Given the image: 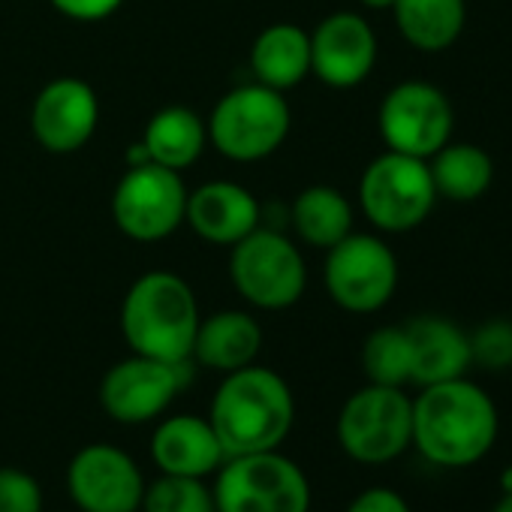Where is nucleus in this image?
Listing matches in <instances>:
<instances>
[{"label": "nucleus", "instance_id": "1", "mask_svg": "<svg viewBox=\"0 0 512 512\" xmlns=\"http://www.w3.org/2000/svg\"><path fill=\"white\" fill-rule=\"evenodd\" d=\"M500 419L491 395L467 377L422 386L413 398V446L437 467L479 464L497 443Z\"/></svg>", "mask_w": 512, "mask_h": 512}, {"label": "nucleus", "instance_id": "2", "mask_svg": "<svg viewBox=\"0 0 512 512\" xmlns=\"http://www.w3.org/2000/svg\"><path fill=\"white\" fill-rule=\"evenodd\" d=\"M208 422L226 458L269 452L290 437L296 422V398L278 371L247 365L223 377L211 398Z\"/></svg>", "mask_w": 512, "mask_h": 512}, {"label": "nucleus", "instance_id": "3", "mask_svg": "<svg viewBox=\"0 0 512 512\" xmlns=\"http://www.w3.org/2000/svg\"><path fill=\"white\" fill-rule=\"evenodd\" d=\"M199 320L190 284L172 272L142 275L121 305V332L130 350L172 365L190 362Z\"/></svg>", "mask_w": 512, "mask_h": 512}, {"label": "nucleus", "instance_id": "4", "mask_svg": "<svg viewBox=\"0 0 512 512\" xmlns=\"http://www.w3.org/2000/svg\"><path fill=\"white\" fill-rule=\"evenodd\" d=\"M214 473L217 512H311L305 470L278 449L229 455Z\"/></svg>", "mask_w": 512, "mask_h": 512}, {"label": "nucleus", "instance_id": "5", "mask_svg": "<svg viewBox=\"0 0 512 512\" xmlns=\"http://www.w3.org/2000/svg\"><path fill=\"white\" fill-rule=\"evenodd\" d=\"M214 148L238 163H253L275 154L290 136L293 115L281 91L260 82L229 91L208 118Z\"/></svg>", "mask_w": 512, "mask_h": 512}, {"label": "nucleus", "instance_id": "6", "mask_svg": "<svg viewBox=\"0 0 512 512\" xmlns=\"http://www.w3.org/2000/svg\"><path fill=\"white\" fill-rule=\"evenodd\" d=\"M338 443L359 464H389L413 446V398L398 386L368 383L338 413Z\"/></svg>", "mask_w": 512, "mask_h": 512}, {"label": "nucleus", "instance_id": "7", "mask_svg": "<svg viewBox=\"0 0 512 512\" xmlns=\"http://www.w3.org/2000/svg\"><path fill=\"white\" fill-rule=\"evenodd\" d=\"M229 278L244 302L263 311L296 305L308 287V269L299 247L287 235L260 226L232 244Z\"/></svg>", "mask_w": 512, "mask_h": 512}, {"label": "nucleus", "instance_id": "8", "mask_svg": "<svg viewBox=\"0 0 512 512\" xmlns=\"http://www.w3.org/2000/svg\"><path fill=\"white\" fill-rule=\"evenodd\" d=\"M365 217L383 232H410L428 220L437 202L428 160L386 151L368 163L359 181Z\"/></svg>", "mask_w": 512, "mask_h": 512}, {"label": "nucleus", "instance_id": "9", "mask_svg": "<svg viewBox=\"0 0 512 512\" xmlns=\"http://www.w3.org/2000/svg\"><path fill=\"white\" fill-rule=\"evenodd\" d=\"M398 287V260L377 235L350 232L326 256V290L350 314L380 311Z\"/></svg>", "mask_w": 512, "mask_h": 512}, {"label": "nucleus", "instance_id": "10", "mask_svg": "<svg viewBox=\"0 0 512 512\" xmlns=\"http://www.w3.org/2000/svg\"><path fill=\"white\" fill-rule=\"evenodd\" d=\"M187 214V187L175 169L157 163L127 166L112 193L115 226L133 241L169 238Z\"/></svg>", "mask_w": 512, "mask_h": 512}, {"label": "nucleus", "instance_id": "11", "mask_svg": "<svg viewBox=\"0 0 512 512\" xmlns=\"http://www.w3.org/2000/svg\"><path fill=\"white\" fill-rule=\"evenodd\" d=\"M455 112L449 97L428 82L395 85L377 112V127L389 151L419 160L434 157L452 139Z\"/></svg>", "mask_w": 512, "mask_h": 512}, {"label": "nucleus", "instance_id": "12", "mask_svg": "<svg viewBox=\"0 0 512 512\" xmlns=\"http://www.w3.org/2000/svg\"><path fill=\"white\" fill-rule=\"evenodd\" d=\"M142 467L115 443H88L67 464V494L82 512H139Z\"/></svg>", "mask_w": 512, "mask_h": 512}, {"label": "nucleus", "instance_id": "13", "mask_svg": "<svg viewBox=\"0 0 512 512\" xmlns=\"http://www.w3.org/2000/svg\"><path fill=\"white\" fill-rule=\"evenodd\" d=\"M184 365L160 362L133 353L112 365L100 383L103 410L121 425H142L157 419L181 392Z\"/></svg>", "mask_w": 512, "mask_h": 512}, {"label": "nucleus", "instance_id": "14", "mask_svg": "<svg viewBox=\"0 0 512 512\" xmlns=\"http://www.w3.org/2000/svg\"><path fill=\"white\" fill-rule=\"evenodd\" d=\"M100 103L88 82L64 76L49 82L31 109V127L37 142L52 154H73L85 148L97 130Z\"/></svg>", "mask_w": 512, "mask_h": 512}, {"label": "nucleus", "instance_id": "15", "mask_svg": "<svg viewBox=\"0 0 512 512\" xmlns=\"http://www.w3.org/2000/svg\"><path fill=\"white\" fill-rule=\"evenodd\" d=\"M377 64V37L356 13H335L311 34V73L329 88L362 85Z\"/></svg>", "mask_w": 512, "mask_h": 512}, {"label": "nucleus", "instance_id": "16", "mask_svg": "<svg viewBox=\"0 0 512 512\" xmlns=\"http://www.w3.org/2000/svg\"><path fill=\"white\" fill-rule=\"evenodd\" d=\"M184 223L208 244H235L260 226V202L241 184L208 181L187 193Z\"/></svg>", "mask_w": 512, "mask_h": 512}, {"label": "nucleus", "instance_id": "17", "mask_svg": "<svg viewBox=\"0 0 512 512\" xmlns=\"http://www.w3.org/2000/svg\"><path fill=\"white\" fill-rule=\"evenodd\" d=\"M404 332L410 341V383L419 389L458 380L473 365L470 335L446 317H416Z\"/></svg>", "mask_w": 512, "mask_h": 512}, {"label": "nucleus", "instance_id": "18", "mask_svg": "<svg viewBox=\"0 0 512 512\" xmlns=\"http://www.w3.org/2000/svg\"><path fill=\"white\" fill-rule=\"evenodd\" d=\"M151 458L160 473L199 476L205 479L223 464V446L208 422V416L178 413L163 419L151 434Z\"/></svg>", "mask_w": 512, "mask_h": 512}, {"label": "nucleus", "instance_id": "19", "mask_svg": "<svg viewBox=\"0 0 512 512\" xmlns=\"http://www.w3.org/2000/svg\"><path fill=\"white\" fill-rule=\"evenodd\" d=\"M263 347V329L244 311H217L205 320H199L193 353L202 368L232 374L238 368L253 365Z\"/></svg>", "mask_w": 512, "mask_h": 512}, {"label": "nucleus", "instance_id": "20", "mask_svg": "<svg viewBox=\"0 0 512 512\" xmlns=\"http://www.w3.org/2000/svg\"><path fill=\"white\" fill-rule=\"evenodd\" d=\"M250 70L256 82L281 94L302 85L311 76V34L287 22L266 28L250 49Z\"/></svg>", "mask_w": 512, "mask_h": 512}, {"label": "nucleus", "instance_id": "21", "mask_svg": "<svg viewBox=\"0 0 512 512\" xmlns=\"http://www.w3.org/2000/svg\"><path fill=\"white\" fill-rule=\"evenodd\" d=\"M205 142H208L205 121L193 109H184V106L160 109L148 121L145 136H142L148 160L157 163V166L175 169V172L193 166L202 157Z\"/></svg>", "mask_w": 512, "mask_h": 512}, {"label": "nucleus", "instance_id": "22", "mask_svg": "<svg viewBox=\"0 0 512 512\" xmlns=\"http://www.w3.org/2000/svg\"><path fill=\"white\" fill-rule=\"evenodd\" d=\"M428 169L437 199L449 202H473L485 196L494 181L491 154L470 142H446L434 157H428Z\"/></svg>", "mask_w": 512, "mask_h": 512}, {"label": "nucleus", "instance_id": "23", "mask_svg": "<svg viewBox=\"0 0 512 512\" xmlns=\"http://www.w3.org/2000/svg\"><path fill=\"white\" fill-rule=\"evenodd\" d=\"M392 16L413 49L443 52L461 37L467 7L464 0H395Z\"/></svg>", "mask_w": 512, "mask_h": 512}, {"label": "nucleus", "instance_id": "24", "mask_svg": "<svg viewBox=\"0 0 512 512\" xmlns=\"http://www.w3.org/2000/svg\"><path fill=\"white\" fill-rule=\"evenodd\" d=\"M293 226L302 241H308L311 247L329 250L353 232V208L341 190L314 184L296 196Z\"/></svg>", "mask_w": 512, "mask_h": 512}, {"label": "nucleus", "instance_id": "25", "mask_svg": "<svg viewBox=\"0 0 512 512\" xmlns=\"http://www.w3.org/2000/svg\"><path fill=\"white\" fill-rule=\"evenodd\" d=\"M362 371L377 386L404 389L410 383V341L404 326H383L365 338Z\"/></svg>", "mask_w": 512, "mask_h": 512}, {"label": "nucleus", "instance_id": "26", "mask_svg": "<svg viewBox=\"0 0 512 512\" xmlns=\"http://www.w3.org/2000/svg\"><path fill=\"white\" fill-rule=\"evenodd\" d=\"M139 512H217L214 491L199 476L160 473L145 485Z\"/></svg>", "mask_w": 512, "mask_h": 512}, {"label": "nucleus", "instance_id": "27", "mask_svg": "<svg viewBox=\"0 0 512 512\" xmlns=\"http://www.w3.org/2000/svg\"><path fill=\"white\" fill-rule=\"evenodd\" d=\"M470 353L473 362L482 368H509L512 365V323L506 320H491L485 326H479L470 335Z\"/></svg>", "mask_w": 512, "mask_h": 512}, {"label": "nucleus", "instance_id": "28", "mask_svg": "<svg viewBox=\"0 0 512 512\" xmlns=\"http://www.w3.org/2000/svg\"><path fill=\"white\" fill-rule=\"evenodd\" d=\"M0 512H43V488L22 467H0Z\"/></svg>", "mask_w": 512, "mask_h": 512}, {"label": "nucleus", "instance_id": "29", "mask_svg": "<svg viewBox=\"0 0 512 512\" xmlns=\"http://www.w3.org/2000/svg\"><path fill=\"white\" fill-rule=\"evenodd\" d=\"M347 512H410V503L395 488L371 485L350 500Z\"/></svg>", "mask_w": 512, "mask_h": 512}, {"label": "nucleus", "instance_id": "30", "mask_svg": "<svg viewBox=\"0 0 512 512\" xmlns=\"http://www.w3.org/2000/svg\"><path fill=\"white\" fill-rule=\"evenodd\" d=\"M124 0H52V7L76 22H100L109 19Z\"/></svg>", "mask_w": 512, "mask_h": 512}, {"label": "nucleus", "instance_id": "31", "mask_svg": "<svg viewBox=\"0 0 512 512\" xmlns=\"http://www.w3.org/2000/svg\"><path fill=\"white\" fill-rule=\"evenodd\" d=\"M491 512H512V491H500V500L494 503Z\"/></svg>", "mask_w": 512, "mask_h": 512}, {"label": "nucleus", "instance_id": "32", "mask_svg": "<svg viewBox=\"0 0 512 512\" xmlns=\"http://www.w3.org/2000/svg\"><path fill=\"white\" fill-rule=\"evenodd\" d=\"M359 4L368 7V10H392L395 0H359Z\"/></svg>", "mask_w": 512, "mask_h": 512}, {"label": "nucleus", "instance_id": "33", "mask_svg": "<svg viewBox=\"0 0 512 512\" xmlns=\"http://www.w3.org/2000/svg\"><path fill=\"white\" fill-rule=\"evenodd\" d=\"M500 491H512V464L500 473Z\"/></svg>", "mask_w": 512, "mask_h": 512}]
</instances>
